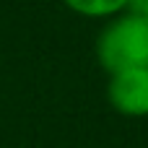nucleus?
Instances as JSON below:
<instances>
[{
    "label": "nucleus",
    "mask_w": 148,
    "mask_h": 148,
    "mask_svg": "<svg viewBox=\"0 0 148 148\" xmlns=\"http://www.w3.org/2000/svg\"><path fill=\"white\" fill-rule=\"evenodd\" d=\"M96 55L109 75L148 68V18L127 13L112 21L96 42Z\"/></svg>",
    "instance_id": "f257e3e1"
},
{
    "label": "nucleus",
    "mask_w": 148,
    "mask_h": 148,
    "mask_svg": "<svg viewBox=\"0 0 148 148\" xmlns=\"http://www.w3.org/2000/svg\"><path fill=\"white\" fill-rule=\"evenodd\" d=\"M109 101L120 114L146 117L148 114V68L114 73L109 81Z\"/></svg>",
    "instance_id": "f03ea898"
},
{
    "label": "nucleus",
    "mask_w": 148,
    "mask_h": 148,
    "mask_svg": "<svg viewBox=\"0 0 148 148\" xmlns=\"http://www.w3.org/2000/svg\"><path fill=\"white\" fill-rule=\"evenodd\" d=\"M65 5L73 8L81 16L101 18V16H112V13L125 10L127 8V0H65Z\"/></svg>",
    "instance_id": "7ed1b4c3"
},
{
    "label": "nucleus",
    "mask_w": 148,
    "mask_h": 148,
    "mask_svg": "<svg viewBox=\"0 0 148 148\" xmlns=\"http://www.w3.org/2000/svg\"><path fill=\"white\" fill-rule=\"evenodd\" d=\"M127 8H130V13H135V16H146L148 0H127Z\"/></svg>",
    "instance_id": "20e7f679"
},
{
    "label": "nucleus",
    "mask_w": 148,
    "mask_h": 148,
    "mask_svg": "<svg viewBox=\"0 0 148 148\" xmlns=\"http://www.w3.org/2000/svg\"><path fill=\"white\" fill-rule=\"evenodd\" d=\"M146 18H148V10H146Z\"/></svg>",
    "instance_id": "39448f33"
}]
</instances>
